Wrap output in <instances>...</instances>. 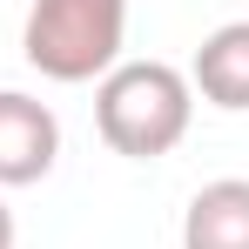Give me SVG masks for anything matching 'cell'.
<instances>
[{"label":"cell","mask_w":249,"mask_h":249,"mask_svg":"<svg viewBox=\"0 0 249 249\" xmlns=\"http://www.w3.org/2000/svg\"><path fill=\"white\" fill-rule=\"evenodd\" d=\"M196 122V88L168 61H122L94 81V128L128 162L168 155Z\"/></svg>","instance_id":"cell-1"},{"label":"cell","mask_w":249,"mask_h":249,"mask_svg":"<svg viewBox=\"0 0 249 249\" xmlns=\"http://www.w3.org/2000/svg\"><path fill=\"white\" fill-rule=\"evenodd\" d=\"M122 41L128 0H27V20H20L27 68L61 88L101 81L108 68H122Z\"/></svg>","instance_id":"cell-2"},{"label":"cell","mask_w":249,"mask_h":249,"mask_svg":"<svg viewBox=\"0 0 249 249\" xmlns=\"http://www.w3.org/2000/svg\"><path fill=\"white\" fill-rule=\"evenodd\" d=\"M61 155V122L54 108L20 94V88H0V189H27L41 182Z\"/></svg>","instance_id":"cell-3"},{"label":"cell","mask_w":249,"mask_h":249,"mask_svg":"<svg viewBox=\"0 0 249 249\" xmlns=\"http://www.w3.org/2000/svg\"><path fill=\"white\" fill-rule=\"evenodd\" d=\"M189 88L222 115H249V20H222L196 61H189Z\"/></svg>","instance_id":"cell-4"},{"label":"cell","mask_w":249,"mask_h":249,"mask_svg":"<svg viewBox=\"0 0 249 249\" xmlns=\"http://www.w3.org/2000/svg\"><path fill=\"white\" fill-rule=\"evenodd\" d=\"M182 249H249V182H202L182 209Z\"/></svg>","instance_id":"cell-5"},{"label":"cell","mask_w":249,"mask_h":249,"mask_svg":"<svg viewBox=\"0 0 249 249\" xmlns=\"http://www.w3.org/2000/svg\"><path fill=\"white\" fill-rule=\"evenodd\" d=\"M14 236H20V229H14V209L0 202V249H14Z\"/></svg>","instance_id":"cell-6"}]
</instances>
